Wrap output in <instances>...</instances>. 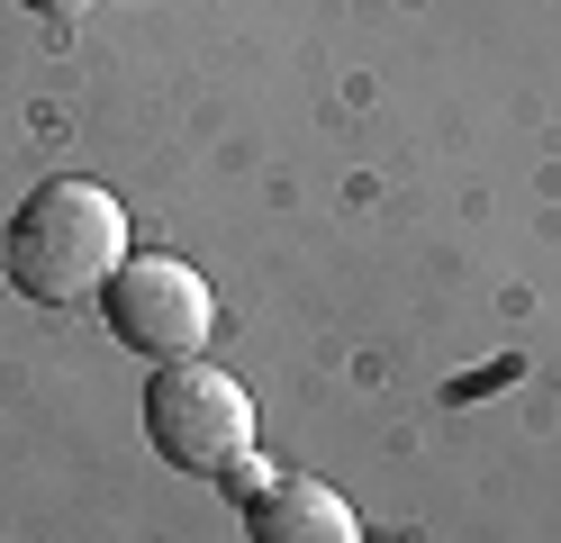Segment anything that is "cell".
<instances>
[{
    "label": "cell",
    "mask_w": 561,
    "mask_h": 543,
    "mask_svg": "<svg viewBox=\"0 0 561 543\" xmlns=\"http://www.w3.org/2000/svg\"><path fill=\"white\" fill-rule=\"evenodd\" d=\"M118 263H127V208L100 181H46L10 217V263H0V281L19 299H37V308H73L91 290H110Z\"/></svg>",
    "instance_id": "obj_1"
},
{
    "label": "cell",
    "mask_w": 561,
    "mask_h": 543,
    "mask_svg": "<svg viewBox=\"0 0 561 543\" xmlns=\"http://www.w3.org/2000/svg\"><path fill=\"white\" fill-rule=\"evenodd\" d=\"M146 434H154V453L172 471H191V480H227V471L254 453V398H244L218 362H163L154 389H146Z\"/></svg>",
    "instance_id": "obj_2"
},
{
    "label": "cell",
    "mask_w": 561,
    "mask_h": 543,
    "mask_svg": "<svg viewBox=\"0 0 561 543\" xmlns=\"http://www.w3.org/2000/svg\"><path fill=\"white\" fill-rule=\"evenodd\" d=\"M100 308H110V336L127 353H146V362L199 353L208 344V317H218L208 281L182 263V253H127V263L110 272V290H100Z\"/></svg>",
    "instance_id": "obj_3"
},
{
    "label": "cell",
    "mask_w": 561,
    "mask_h": 543,
    "mask_svg": "<svg viewBox=\"0 0 561 543\" xmlns=\"http://www.w3.org/2000/svg\"><path fill=\"white\" fill-rule=\"evenodd\" d=\"M244 534L254 543H363L354 507L327 480H308V471H272V480L244 498Z\"/></svg>",
    "instance_id": "obj_4"
},
{
    "label": "cell",
    "mask_w": 561,
    "mask_h": 543,
    "mask_svg": "<svg viewBox=\"0 0 561 543\" xmlns=\"http://www.w3.org/2000/svg\"><path fill=\"white\" fill-rule=\"evenodd\" d=\"M27 10H37V19H82L91 0H27Z\"/></svg>",
    "instance_id": "obj_5"
},
{
    "label": "cell",
    "mask_w": 561,
    "mask_h": 543,
    "mask_svg": "<svg viewBox=\"0 0 561 543\" xmlns=\"http://www.w3.org/2000/svg\"><path fill=\"white\" fill-rule=\"evenodd\" d=\"M0 263H10V227H0Z\"/></svg>",
    "instance_id": "obj_6"
}]
</instances>
